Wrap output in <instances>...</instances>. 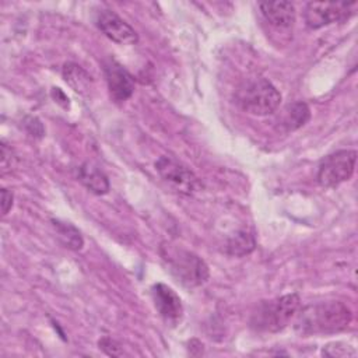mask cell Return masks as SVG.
I'll list each match as a JSON object with an SVG mask.
<instances>
[{
    "label": "cell",
    "mask_w": 358,
    "mask_h": 358,
    "mask_svg": "<svg viewBox=\"0 0 358 358\" xmlns=\"http://www.w3.org/2000/svg\"><path fill=\"white\" fill-rule=\"evenodd\" d=\"M11 207H13V194L7 189H3L1 190V213H3V215H6Z\"/></svg>",
    "instance_id": "d6986e66"
},
{
    "label": "cell",
    "mask_w": 358,
    "mask_h": 358,
    "mask_svg": "<svg viewBox=\"0 0 358 358\" xmlns=\"http://www.w3.org/2000/svg\"><path fill=\"white\" fill-rule=\"evenodd\" d=\"M355 3H330V1H310L303 11L305 24L310 29H317L333 22L344 21L351 14V7Z\"/></svg>",
    "instance_id": "52a82bcc"
},
{
    "label": "cell",
    "mask_w": 358,
    "mask_h": 358,
    "mask_svg": "<svg viewBox=\"0 0 358 358\" xmlns=\"http://www.w3.org/2000/svg\"><path fill=\"white\" fill-rule=\"evenodd\" d=\"M155 168L162 180L180 194H192L200 186L196 175L171 157H159Z\"/></svg>",
    "instance_id": "8992f818"
},
{
    "label": "cell",
    "mask_w": 358,
    "mask_h": 358,
    "mask_svg": "<svg viewBox=\"0 0 358 358\" xmlns=\"http://www.w3.org/2000/svg\"><path fill=\"white\" fill-rule=\"evenodd\" d=\"M355 354L357 352L350 345L341 347L340 343L329 344L327 347L323 348V355H327V357H354Z\"/></svg>",
    "instance_id": "e0dca14e"
},
{
    "label": "cell",
    "mask_w": 358,
    "mask_h": 358,
    "mask_svg": "<svg viewBox=\"0 0 358 358\" xmlns=\"http://www.w3.org/2000/svg\"><path fill=\"white\" fill-rule=\"evenodd\" d=\"M103 70L110 96L119 102L129 99L134 91V81L127 70L115 60H108Z\"/></svg>",
    "instance_id": "30bf717a"
},
{
    "label": "cell",
    "mask_w": 358,
    "mask_h": 358,
    "mask_svg": "<svg viewBox=\"0 0 358 358\" xmlns=\"http://www.w3.org/2000/svg\"><path fill=\"white\" fill-rule=\"evenodd\" d=\"M63 76H64V80L76 90V91H80L83 92L84 90H88V85H90V76L87 74L85 70H83L80 66L77 64H73V63H69L64 66L63 69Z\"/></svg>",
    "instance_id": "2e32d148"
},
{
    "label": "cell",
    "mask_w": 358,
    "mask_h": 358,
    "mask_svg": "<svg viewBox=\"0 0 358 358\" xmlns=\"http://www.w3.org/2000/svg\"><path fill=\"white\" fill-rule=\"evenodd\" d=\"M357 151L340 150L324 157L317 168V182L323 187H334L348 180L355 169Z\"/></svg>",
    "instance_id": "5b68a950"
},
{
    "label": "cell",
    "mask_w": 358,
    "mask_h": 358,
    "mask_svg": "<svg viewBox=\"0 0 358 358\" xmlns=\"http://www.w3.org/2000/svg\"><path fill=\"white\" fill-rule=\"evenodd\" d=\"M259 8L264 20L278 29H288L295 22V7L289 1H263Z\"/></svg>",
    "instance_id": "8fae6325"
},
{
    "label": "cell",
    "mask_w": 358,
    "mask_h": 358,
    "mask_svg": "<svg viewBox=\"0 0 358 358\" xmlns=\"http://www.w3.org/2000/svg\"><path fill=\"white\" fill-rule=\"evenodd\" d=\"M301 306L298 294H287L262 302L252 313L250 326L257 331L277 333L287 327Z\"/></svg>",
    "instance_id": "7a4b0ae2"
},
{
    "label": "cell",
    "mask_w": 358,
    "mask_h": 358,
    "mask_svg": "<svg viewBox=\"0 0 358 358\" xmlns=\"http://www.w3.org/2000/svg\"><path fill=\"white\" fill-rule=\"evenodd\" d=\"M78 180L94 194H105L109 190V180L103 172L91 164L78 168Z\"/></svg>",
    "instance_id": "7c38bea8"
},
{
    "label": "cell",
    "mask_w": 358,
    "mask_h": 358,
    "mask_svg": "<svg viewBox=\"0 0 358 358\" xmlns=\"http://www.w3.org/2000/svg\"><path fill=\"white\" fill-rule=\"evenodd\" d=\"M256 246L253 235L246 231H238L227 241V253L231 256H245Z\"/></svg>",
    "instance_id": "9a60e30c"
},
{
    "label": "cell",
    "mask_w": 358,
    "mask_h": 358,
    "mask_svg": "<svg viewBox=\"0 0 358 358\" xmlns=\"http://www.w3.org/2000/svg\"><path fill=\"white\" fill-rule=\"evenodd\" d=\"M53 227L56 229V234L62 243L73 250H80L84 245V239L80 234V231L70 222H63L59 220H53Z\"/></svg>",
    "instance_id": "5bb4252c"
},
{
    "label": "cell",
    "mask_w": 358,
    "mask_h": 358,
    "mask_svg": "<svg viewBox=\"0 0 358 358\" xmlns=\"http://www.w3.org/2000/svg\"><path fill=\"white\" fill-rule=\"evenodd\" d=\"M96 25L109 39L116 43L131 45L138 39L137 32L123 18L110 10H103L98 14Z\"/></svg>",
    "instance_id": "9c48e42d"
},
{
    "label": "cell",
    "mask_w": 358,
    "mask_h": 358,
    "mask_svg": "<svg viewBox=\"0 0 358 358\" xmlns=\"http://www.w3.org/2000/svg\"><path fill=\"white\" fill-rule=\"evenodd\" d=\"M310 117V110L305 102H294L284 109L281 116V126L287 130H296L303 126Z\"/></svg>",
    "instance_id": "4fadbf2b"
},
{
    "label": "cell",
    "mask_w": 358,
    "mask_h": 358,
    "mask_svg": "<svg viewBox=\"0 0 358 358\" xmlns=\"http://www.w3.org/2000/svg\"><path fill=\"white\" fill-rule=\"evenodd\" d=\"M154 306L159 316L169 324H176L183 316V306L179 295L168 285L158 282L151 287Z\"/></svg>",
    "instance_id": "ba28073f"
},
{
    "label": "cell",
    "mask_w": 358,
    "mask_h": 358,
    "mask_svg": "<svg viewBox=\"0 0 358 358\" xmlns=\"http://www.w3.org/2000/svg\"><path fill=\"white\" fill-rule=\"evenodd\" d=\"M164 259L166 260L175 278L186 287H199L204 284L210 277L208 266L206 262L189 250L166 248Z\"/></svg>",
    "instance_id": "277c9868"
},
{
    "label": "cell",
    "mask_w": 358,
    "mask_h": 358,
    "mask_svg": "<svg viewBox=\"0 0 358 358\" xmlns=\"http://www.w3.org/2000/svg\"><path fill=\"white\" fill-rule=\"evenodd\" d=\"M99 348L103 350L108 355H113V357L123 355V350L117 345V343L113 341L112 338H108V337L99 340Z\"/></svg>",
    "instance_id": "ac0fdd59"
},
{
    "label": "cell",
    "mask_w": 358,
    "mask_h": 358,
    "mask_svg": "<svg viewBox=\"0 0 358 358\" xmlns=\"http://www.w3.org/2000/svg\"><path fill=\"white\" fill-rule=\"evenodd\" d=\"M235 98L239 108L253 116L270 115L281 102L280 91L263 77L246 80L238 88Z\"/></svg>",
    "instance_id": "3957f363"
},
{
    "label": "cell",
    "mask_w": 358,
    "mask_h": 358,
    "mask_svg": "<svg viewBox=\"0 0 358 358\" xmlns=\"http://www.w3.org/2000/svg\"><path fill=\"white\" fill-rule=\"evenodd\" d=\"M295 316V330L302 336L340 333L352 320L351 309L338 301L308 305L298 310Z\"/></svg>",
    "instance_id": "6da1fadb"
}]
</instances>
